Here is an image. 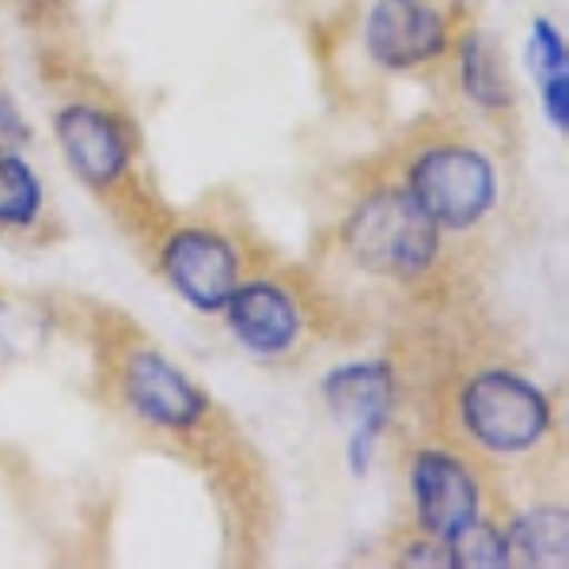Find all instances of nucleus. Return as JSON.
Segmentation results:
<instances>
[{"mask_svg":"<svg viewBox=\"0 0 569 569\" xmlns=\"http://www.w3.org/2000/svg\"><path fill=\"white\" fill-rule=\"evenodd\" d=\"M528 61H531V69H536V77H539V80L555 77V72H566V66H569L562 31H558V27L547 20V16H539V20L531 23Z\"/></svg>","mask_w":569,"mask_h":569,"instance_id":"nucleus-15","label":"nucleus"},{"mask_svg":"<svg viewBox=\"0 0 569 569\" xmlns=\"http://www.w3.org/2000/svg\"><path fill=\"white\" fill-rule=\"evenodd\" d=\"M543 84V110L547 122L555 126L558 133L569 130V72H555V77L539 80Z\"/></svg>","mask_w":569,"mask_h":569,"instance_id":"nucleus-17","label":"nucleus"},{"mask_svg":"<svg viewBox=\"0 0 569 569\" xmlns=\"http://www.w3.org/2000/svg\"><path fill=\"white\" fill-rule=\"evenodd\" d=\"M0 232H4V224H0Z\"/></svg>","mask_w":569,"mask_h":569,"instance_id":"nucleus-18","label":"nucleus"},{"mask_svg":"<svg viewBox=\"0 0 569 569\" xmlns=\"http://www.w3.org/2000/svg\"><path fill=\"white\" fill-rule=\"evenodd\" d=\"M445 426L448 445L463 448L471 460H525L547 445L555 410L528 372L501 361H479L456 372L445 399Z\"/></svg>","mask_w":569,"mask_h":569,"instance_id":"nucleus-1","label":"nucleus"},{"mask_svg":"<svg viewBox=\"0 0 569 569\" xmlns=\"http://www.w3.org/2000/svg\"><path fill=\"white\" fill-rule=\"evenodd\" d=\"M53 137L84 187L114 206L133 194V133L126 118L103 99H66L53 110Z\"/></svg>","mask_w":569,"mask_h":569,"instance_id":"nucleus-7","label":"nucleus"},{"mask_svg":"<svg viewBox=\"0 0 569 569\" xmlns=\"http://www.w3.org/2000/svg\"><path fill=\"white\" fill-rule=\"evenodd\" d=\"M323 399L338 421L350 426L346 437V460L353 475H365L376 456L383 429L391 426L395 402H399V376L388 361H357L327 372Z\"/></svg>","mask_w":569,"mask_h":569,"instance_id":"nucleus-10","label":"nucleus"},{"mask_svg":"<svg viewBox=\"0 0 569 569\" xmlns=\"http://www.w3.org/2000/svg\"><path fill=\"white\" fill-rule=\"evenodd\" d=\"M232 338L259 361H292L308 350L316 311L305 284L270 266H247L220 311Z\"/></svg>","mask_w":569,"mask_h":569,"instance_id":"nucleus-6","label":"nucleus"},{"mask_svg":"<svg viewBox=\"0 0 569 569\" xmlns=\"http://www.w3.org/2000/svg\"><path fill=\"white\" fill-rule=\"evenodd\" d=\"M452 53H456L460 91L475 107L486 110V114H509V110H517V88L509 80L501 50L482 31H475V27L460 31L452 42Z\"/></svg>","mask_w":569,"mask_h":569,"instance_id":"nucleus-11","label":"nucleus"},{"mask_svg":"<svg viewBox=\"0 0 569 569\" xmlns=\"http://www.w3.org/2000/svg\"><path fill=\"white\" fill-rule=\"evenodd\" d=\"M505 536H509L512 566H566L569 528L562 505H531L505 520Z\"/></svg>","mask_w":569,"mask_h":569,"instance_id":"nucleus-12","label":"nucleus"},{"mask_svg":"<svg viewBox=\"0 0 569 569\" xmlns=\"http://www.w3.org/2000/svg\"><path fill=\"white\" fill-rule=\"evenodd\" d=\"M114 395L137 426L163 437H198L213 421L209 395L149 342H126L110 357Z\"/></svg>","mask_w":569,"mask_h":569,"instance_id":"nucleus-5","label":"nucleus"},{"mask_svg":"<svg viewBox=\"0 0 569 569\" xmlns=\"http://www.w3.org/2000/svg\"><path fill=\"white\" fill-rule=\"evenodd\" d=\"M448 555L456 569H505L512 566L509 536H505V520L479 512L471 525H463L448 539Z\"/></svg>","mask_w":569,"mask_h":569,"instance_id":"nucleus-14","label":"nucleus"},{"mask_svg":"<svg viewBox=\"0 0 569 569\" xmlns=\"http://www.w3.org/2000/svg\"><path fill=\"white\" fill-rule=\"evenodd\" d=\"M456 31L437 0H372L365 16V50L372 66L415 72L452 53Z\"/></svg>","mask_w":569,"mask_h":569,"instance_id":"nucleus-9","label":"nucleus"},{"mask_svg":"<svg viewBox=\"0 0 569 569\" xmlns=\"http://www.w3.org/2000/svg\"><path fill=\"white\" fill-rule=\"evenodd\" d=\"M395 566H418V569H452L448 543L426 536V531L410 528L407 536L395 543Z\"/></svg>","mask_w":569,"mask_h":569,"instance_id":"nucleus-16","label":"nucleus"},{"mask_svg":"<svg viewBox=\"0 0 569 569\" xmlns=\"http://www.w3.org/2000/svg\"><path fill=\"white\" fill-rule=\"evenodd\" d=\"M445 240L448 236L421 213L395 176L365 187L338 224V247L346 259L365 278L399 289H418L437 278Z\"/></svg>","mask_w":569,"mask_h":569,"instance_id":"nucleus-2","label":"nucleus"},{"mask_svg":"<svg viewBox=\"0 0 569 569\" xmlns=\"http://www.w3.org/2000/svg\"><path fill=\"white\" fill-rule=\"evenodd\" d=\"M42 217V179L23 160L20 149L0 144V224L31 228Z\"/></svg>","mask_w":569,"mask_h":569,"instance_id":"nucleus-13","label":"nucleus"},{"mask_svg":"<svg viewBox=\"0 0 569 569\" xmlns=\"http://www.w3.org/2000/svg\"><path fill=\"white\" fill-rule=\"evenodd\" d=\"M410 490V528L448 539L463 525L486 512V486L479 479V460L456 445H421L407 460Z\"/></svg>","mask_w":569,"mask_h":569,"instance_id":"nucleus-8","label":"nucleus"},{"mask_svg":"<svg viewBox=\"0 0 569 569\" xmlns=\"http://www.w3.org/2000/svg\"><path fill=\"white\" fill-rule=\"evenodd\" d=\"M395 179L445 236H467L490 220L501 198V176L490 152L463 133H426L410 141Z\"/></svg>","mask_w":569,"mask_h":569,"instance_id":"nucleus-3","label":"nucleus"},{"mask_svg":"<svg viewBox=\"0 0 569 569\" xmlns=\"http://www.w3.org/2000/svg\"><path fill=\"white\" fill-rule=\"evenodd\" d=\"M152 251L156 273L201 316H220L251 266L243 240L220 220H163Z\"/></svg>","mask_w":569,"mask_h":569,"instance_id":"nucleus-4","label":"nucleus"}]
</instances>
